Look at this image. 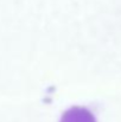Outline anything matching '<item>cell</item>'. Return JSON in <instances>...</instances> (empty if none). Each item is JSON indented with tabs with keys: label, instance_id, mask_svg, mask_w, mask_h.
I'll use <instances>...</instances> for the list:
<instances>
[{
	"label": "cell",
	"instance_id": "6da1fadb",
	"mask_svg": "<svg viewBox=\"0 0 121 122\" xmlns=\"http://www.w3.org/2000/svg\"><path fill=\"white\" fill-rule=\"evenodd\" d=\"M61 122H96V119L87 108L74 107L64 113Z\"/></svg>",
	"mask_w": 121,
	"mask_h": 122
}]
</instances>
